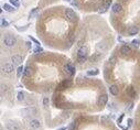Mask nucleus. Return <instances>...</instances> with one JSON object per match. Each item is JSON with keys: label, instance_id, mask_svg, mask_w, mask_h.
Listing matches in <instances>:
<instances>
[{"label": "nucleus", "instance_id": "nucleus-12", "mask_svg": "<svg viewBox=\"0 0 140 130\" xmlns=\"http://www.w3.org/2000/svg\"><path fill=\"white\" fill-rule=\"evenodd\" d=\"M109 92H110V94L112 95H114V96H117L118 95V93H119V88H118V86L117 85H110V87H109Z\"/></svg>", "mask_w": 140, "mask_h": 130}, {"label": "nucleus", "instance_id": "nucleus-17", "mask_svg": "<svg viewBox=\"0 0 140 130\" xmlns=\"http://www.w3.org/2000/svg\"><path fill=\"white\" fill-rule=\"evenodd\" d=\"M2 8H3V9H5L7 12H12V11L14 10V9H13V6H12V5H8V3H5V5L2 6Z\"/></svg>", "mask_w": 140, "mask_h": 130}, {"label": "nucleus", "instance_id": "nucleus-13", "mask_svg": "<svg viewBox=\"0 0 140 130\" xmlns=\"http://www.w3.org/2000/svg\"><path fill=\"white\" fill-rule=\"evenodd\" d=\"M120 52L123 54V55H128V54L131 53V49L129 48L128 45H122L120 49Z\"/></svg>", "mask_w": 140, "mask_h": 130}, {"label": "nucleus", "instance_id": "nucleus-25", "mask_svg": "<svg viewBox=\"0 0 140 130\" xmlns=\"http://www.w3.org/2000/svg\"><path fill=\"white\" fill-rule=\"evenodd\" d=\"M8 25H9V22L5 19H1V28H6V27H8Z\"/></svg>", "mask_w": 140, "mask_h": 130}, {"label": "nucleus", "instance_id": "nucleus-24", "mask_svg": "<svg viewBox=\"0 0 140 130\" xmlns=\"http://www.w3.org/2000/svg\"><path fill=\"white\" fill-rule=\"evenodd\" d=\"M110 3H112V0H104V7L106 8V9H108V8L110 7Z\"/></svg>", "mask_w": 140, "mask_h": 130}, {"label": "nucleus", "instance_id": "nucleus-19", "mask_svg": "<svg viewBox=\"0 0 140 130\" xmlns=\"http://www.w3.org/2000/svg\"><path fill=\"white\" fill-rule=\"evenodd\" d=\"M98 74H99V71L98 70H92L87 72V75H89V76H95V75H98Z\"/></svg>", "mask_w": 140, "mask_h": 130}, {"label": "nucleus", "instance_id": "nucleus-21", "mask_svg": "<svg viewBox=\"0 0 140 130\" xmlns=\"http://www.w3.org/2000/svg\"><path fill=\"white\" fill-rule=\"evenodd\" d=\"M127 92H128V94L130 95V96L132 97V98H135V97H136V92H135V89H133L132 87H129Z\"/></svg>", "mask_w": 140, "mask_h": 130}, {"label": "nucleus", "instance_id": "nucleus-4", "mask_svg": "<svg viewBox=\"0 0 140 130\" xmlns=\"http://www.w3.org/2000/svg\"><path fill=\"white\" fill-rule=\"evenodd\" d=\"M6 128H7V130H20L19 125L13 122V121H8L6 123Z\"/></svg>", "mask_w": 140, "mask_h": 130}, {"label": "nucleus", "instance_id": "nucleus-29", "mask_svg": "<svg viewBox=\"0 0 140 130\" xmlns=\"http://www.w3.org/2000/svg\"><path fill=\"white\" fill-rule=\"evenodd\" d=\"M77 60H79V62L82 64V63H84V62H85L86 57H81V56H77Z\"/></svg>", "mask_w": 140, "mask_h": 130}, {"label": "nucleus", "instance_id": "nucleus-7", "mask_svg": "<svg viewBox=\"0 0 140 130\" xmlns=\"http://www.w3.org/2000/svg\"><path fill=\"white\" fill-rule=\"evenodd\" d=\"M88 53V50L86 46H82L79 51H77V56H81V57H86Z\"/></svg>", "mask_w": 140, "mask_h": 130}, {"label": "nucleus", "instance_id": "nucleus-33", "mask_svg": "<svg viewBox=\"0 0 140 130\" xmlns=\"http://www.w3.org/2000/svg\"><path fill=\"white\" fill-rule=\"evenodd\" d=\"M57 130H66L65 128H61V129H57Z\"/></svg>", "mask_w": 140, "mask_h": 130}, {"label": "nucleus", "instance_id": "nucleus-26", "mask_svg": "<svg viewBox=\"0 0 140 130\" xmlns=\"http://www.w3.org/2000/svg\"><path fill=\"white\" fill-rule=\"evenodd\" d=\"M49 104H50V100H49L48 97H44V99H43V106L44 107H48Z\"/></svg>", "mask_w": 140, "mask_h": 130}, {"label": "nucleus", "instance_id": "nucleus-28", "mask_svg": "<svg viewBox=\"0 0 140 130\" xmlns=\"http://www.w3.org/2000/svg\"><path fill=\"white\" fill-rule=\"evenodd\" d=\"M116 61H117L116 56H112V57L109 58V63H112V64H115V63H116Z\"/></svg>", "mask_w": 140, "mask_h": 130}, {"label": "nucleus", "instance_id": "nucleus-27", "mask_svg": "<svg viewBox=\"0 0 140 130\" xmlns=\"http://www.w3.org/2000/svg\"><path fill=\"white\" fill-rule=\"evenodd\" d=\"M40 52H42V49H41L40 46L38 45L35 49H34V53H35V54H39V53H40Z\"/></svg>", "mask_w": 140, "mask_h": 130}, {"label": "nucleus", "instance_id": "nucleus-34", "mask_svg": "<svg viewBox=\"0 0 140 130\" xmlns=\"http://www.w3.org/2000/svg\"><path fill=\"white\" fill-rule=\"evenodd\" d=\"M65 1H71V0H65Z\"/></svg>", "mask_w": 140, "mask_h": 130}, {"label": "nucleus", "instance_id": "nucleus-18", "mask_svg": "<svg viewBox=\"0 0 140 130\" xmlns=\"http://www.w3.org/2000/svg\"><path fill=\"white\" fill-rule=\"evenodd\" d=\"M17 98H18V100H19V101L24 100V98H26V94H24L23 92H19V93H18V95H17Z\"/></svg>", "mask_w": 140, "mask_h": 130}, {"label": "nucleus", "instance_id": "nucleus-14", "mask_svg": "<svg viewBox=\"0 0 140 130\" xmlns=\"http://www.w3.org/2000/svg\"><path fill=\"white\" fill-rule=\"evenodd\" d=\"M139 32V28L136 27V25H133V27H130L128 29V34L129 35H136V34Z\"/></svg>", "mask_w": 140, "mask_h": 130}, {"label": "nucleus", "instance_id": "nucleus-30", "mask_svg": "<svg viewBox=\"0 0 140 130\" xmlns=\"http://www.w3.org/2000/svg\"><path fill=\"white\" fill-rule=\"evenodd\" d=\"M132 44H133L135 46H139L140 41H139V40H133V41H132Z\"/></svg>", "mask_w": 140, "mask_h": 130}, {"label": "nucleus", "instance_id": "nucleus-8", "mask_svg": "<svg viewBox=\"0 0 140 130\" xmlns=\"http://www.w3.org/2000/svg\"><path fill=\"white\" fill-rule=\"evenodd\" d=\"M107 101H108V96H107V94H103L100 95L99 99H98V105L99 106H104V105H106Z\"/></svg>", "mask_w": 140, "mask_h": 130}, {"label": "nucleus", "instance_id": "nucleus-1", "mask_svg": "<svg viewBox=\"0 0 140 130\" xmlns=\"http://www.w3.org/2000/svg\"><path fill=\"white\" fill-rule=\"evenodd\" d=\"M16 43H17V39L12 35H7L5 39H3V44H5L6 46H8V48L13 46Z\"/></svg>", "mask_w": 140, "mask_h": 130}, {"label": "nucleus", "instance_id": "nucleus-6", "mask_svg": "<svg viewBox=\"0 0 140 130\" xmlns=\"http://www.w3.org/2000/svg\"><path fill=\"white\" fill-rule=\"evenodd\" d=\"M2 72L6 73V74H11L13 72V65L8 63V64H5V66H2Z\"/></svg>", "mask_w": 140, "mask_h": 130}, {"label": "nucleus", "instance_id": "nucleus-16", "mask_svg": "<svg viewBox=\"0 0 140 130\" xmlns=\"http://www.w3.org/2000/svg\"><path fill=\"white\" fill-rule=\"evenodd\" d=\"M22 114H26L24 116H26V114H34L35 115L36 114V109L35 108H28V109H24V110H22Z\"/></svg>", "mask_w": 140, "mask_h": 130}, {"label": "nucleus", "instance_id": "nucleus-2", "mask_svg": "<svg viewBox=\"0 0 140 130\" xmlns=\"http://www.w3.org/2000/svg\"><path fill=\"white\" fill-rule=\"evenodd\" d=\"M65 17H66V19L69 20V21H71V22H74L76 20L75 12H74L72 9H70V8L65 9Z\"/></svg>", "mask_w": 140, "mask_h": 130}, {"label": "nucleus", "instance_id": "nucleus-23", "mask_svg": "<svg viewBox=\"0 0 140 130\" xmlns=\"http://www.w3.org/2000/svg\"><path fill=\"white\" fill-rule=\"evenodd\" d=\"M97 49H98L99 51H100V50H102V51H106L107 46L105 45V43L103 42V43H99V44H98V45H97Z\"/></svg>", "mask_w": 140, "mask_h": 130}, {"label": "nucleus", "instance_id": "nucleus-10", "mask_svg": "<svg viewBox=\"0 0 140 130\" xmlns=\"http://www.w3.org/2000/svg\"><path fill=\"white\" fill-rule=\"evenodd\" d=\"M11 61L13 63V65H20L22 63V56L20 55H13L11 57Z\"/></svg>", "mask_w": 140, "mask_h": 130}, {"label": "nucleus", "instance_id": "nucleus-9", "mask_svg": "<svg viewBox=\"0 0 140 130\" xmlns=\"http://www.w3.org/2000/svg\"><path fill=\"white\" fill-rule=\"evenodd\" d=\"M70 86H71V81H69V80L63 81V82L59 85V89L60 90H63V89H65V88H69Z\"/></svg>", "mask_w": 140, "mask_h": 130}, {"label": "nucleus", "instance_id": "nucleus-11", "mask_svg": "<svg viewBox=\"0 0 140 130\" xmlns=\"http://www.w3.org/2000/svg\"><path fill=\"white\" fill-rule=\"evenodd\" d=\"M112 10H113L114 13H119V12L122 11V6H121L120 3H114V5H113Z\"/></svg>", "mask_w": 140, "mask_h": 130}, {"label": "nucleus", "instance_id": "nucleus-31", "mask_svg": "<svg viewBox=\"0 0 140 130\" xmlns=\"http://www.w3.org/2000/svg\"><path fill=\"white\" fill-rule=\"evenodd\" d=\"M127 122H128V126H129V127H130V126L132 125V119H131V118H129V119H128V121H127Z\"/></svg>", "mask_w": 140, "mask_h": 130}, {"label": "nucleus", "instance_id": "nucleus-5", "mask_svg": "<svg viewBox=\"0 0 140 130\" xmlns=\"http://www.w3.org/2000/svg\"><path fill=\"white\" fill-rule=\"evenodd\" d=\"M29 126H30L31 129L36 130V129H39V128L41 127V122L38 120V119H32V120L30 121V123H29Z\"/></svg>", "mask_w": 140, "mask_h": 130}, {"label": "nucleus", "instance_id": "nucleus-15", "mask_svg": "<svg viewBox=\"0 0 140 130\" xmlns=\"http://www.w3.org/2000/svg\"><path fill=\"white\" fill-rule=\"evenodd\" d=\"M32 68L30 67V66H28V67H26L24 68V73H23V76H26V77H29V76H31L32 75Z\"/></svg>", "mask_w": 140, "mask_h": 130}, {"label": "nucleus", "instance_id": "nucleus-3", "mask_svg": "<svg viewBox=\"0 0 140 130\" xmlns=\"http://www.w3.org/2000/svg\"><path fill=\"white\" fill-rule=\"evenodd\" d=\"M63 71H64V73L66 75H69V76H73V75L75 74V68H74L71 64H65L64 67H63Z\"/></svg>", "mask_w": 140, "mask_h": 130}, {"label": "nucleus", "instance_id": "nucleus-22", "mask_svg": "<svg viewBox=\"0 0 140 130\" xmlns=\"http://www.w3.org/2000/svg\"><path fill=\"white\" fill-rule=\"evenodd\" d=\"M10 5H12L13 7L18 8L20 6V0H10Z\"/></svg>", "mask_w": 140, "mask_h": 130}, {"label": "nucleus", "instance_id": "nucleus-32", "mask_svg": "<svg viewBox=\"0 0 140 130\" xmlns=\"http://www.w3.org/2000/svg\"><path fill=\"white\" fill-rule=\"evenodd\" d=\"M122 118H123V115H121V116H120V118L118 119V123H120V122H121V120H122Z\"/></svg>", "mask_w": 140, "mask_h": 130}, {"label": "nucleus", "instance_id": "nucleus-20", "mask_svg": "<svg viewBox=\"0 0 140 130\" xmlns=\"http://www.w3.org/2000/svg\"><path fill=\"white\" fill-rule=\"evenodd\" d=\"M23 73H24V68H23V66H19V67H18V70H17V76H18V77H20L22 74H23Z\"/></svg>", "mask_w": 140, "mask_h": 130}]
</instances>
